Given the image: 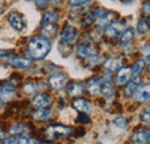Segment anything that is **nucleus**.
I'll return each mask as SVG.
<instances>
[{
	"label": "nucleus",
	"mask_w": 150,
	"mask_h": 144,
	"mask_svg": "<svg viewBox=\"0 0 150 144\" xmlns=\"http://www.w3.org/2000/svg\"><path fill=\"white\" fill-rule=\"evenodd\" d=\"M27 144H38L37 142H36V141H34V140H29V141H28V143Z\"/></svg>",
	"instance_id": "nucleus-34"
},
{
	"label": "nucleus",
	"mask_w": 150,
	"mask_h": 144,
	"mask_svg": "<svg viewBox=\"0 0 150 144\" xmlns=\"http://www.w3.org/2000/svg\"><path fill=\"white\" fill-rule=\"evenodd\" d=\"M35 1H36L37 6H39V7H45L47 5V2H49V0H35Z\"/></svg>",
	"instance_id": "nucleus-31"
},
{
	"label": "nucleus",
	"mask_w": 150,
	"mask_h": 144,
	"mask_svg": "<svg viewBox=\"0 0 150 144\" xmlns=\"http://www.w3.org/2000/svg\"><path fill=\"white\" fill-rule=\"evenodd\" d=\"M142 68H143V61H137L135 65H134V67H133V73L134 74H139V73L142 71Z\"/></svg>",
	"instance_id": "nucleus-27"
},
{
	"label": "nucleus",
	"mask_w": 150,
	"mask_h": 144,
	"mask_svg": "<svg viewBox=\"0 0 150 144\" xmlns=\"http://www.w3.org/2000/svg\"><path fill=\"white\" fill-rule=\"evenodd\" d=\"M119 67H120V61L119 60H115V59H109L104 64V68L108 72H115Z\"/></svg>",
	"instance_id": "nucleus-20"
},
{
	"label": "nucleus",
	"mask_w": 150,
	"mask_h": 144,
	"mask_svg": "<svg viewBox=\"0 0 150 144\" xmlns=\"http://www.w3.org/2000/svg\"><path fill=\"white\" fill-rule=\"evenodd\" d=\"M139 87H140V77H134L128 83V85H127L125 91H126L127 95H134L135 91L139 89Z\"/></svg>",
	"instance_id": "nucleus-19"
},
{
	"label": "nucleus",
	"mask_w": 150,
	"mask_h": 144,
	"mask_svg": "<svg viewBox=\"0 0 150 144\" xmlns=\"http://www.w3.org/2000/svg\"><path fill=\"white\" fill-rule=\"evenodd\" d=\"M27 131V127L23 126V125H15L11 128L9 133L12 135H20V134H23Z\"/></svg>",
	"instance_id": "nucleus-24"
},
{
	"label": "nucleus",
	"mask_w": 150,
	"mask_h": 144,
	"mask_svg": "<svg viewBox=\"0 0 150 144\" xmlns=\"http://www.w3.org/2000/svg\"><path fill=\"white\" fill-rule=\"evenodd\" d=\"M50 103H51V99L46 95H38V96H36L34 98V100H33L34 106H36L38 108L46 107L47 105H50Z\"/></svg>",
	"instance_id": "nucleus-14"
},
{
	"label": "nucleus",
	"mask_w": 150,
	"mask_h": 144,
	"mask_svg": "<svg viewBox=\"0 0 150 144\" xmlns=\"http://www.w3.org/2000/svg\"><path fill=\"white\" fill-rule=\"evenodd\" d=\"M114 126L117 127L118 129H120V130H125L126 127H127V120L125 118H122V116L117 118L114 120Z\"/></svg>",
	"instance_id": "nucleus-25"
},
{
	"label": "nucleus",
	"mask_w": 150,
	"mask_h": 144,
	"mask_svg": "<svg viewBox=\"0 0 150 144\" xmlns=\"http://www.w3.org/2000/svg\"><path fill=\"white\" fill-rule=\"evenodd\" d=\"M148 111H149V112H150V107H149V108H148Z\"/></svg>",
	"instance_id": "nucleus-37"
},
{
	"label": "nucleus",
	"mask_w": 150,
	"mask_h": 144,
	"mask_svg": "<svg viewBox=\"0 0 150 144\" xmlns=\"http://www.w3.org/2000/svg\"><path fill=\"white\" fill-rule=\"evenodd\" d=\"M122 28H124V25H122L121 23H119V22H113V23L109 24V25L106 27V29H105V35L108 37L114 38V37H117L120 34V31L122 30Z\"/></svg>",
	"instance_id": "nucleus-10"
},
{
	"label": "nucleus",
	"mask_w": 150,
	"mask_h": 144,
	"mask_svg": "<svg viewBox=\"0 0 150 144\" xmlns=\"http://www.w3.org/2000/svg\"><path fill=\"white\" fill-rule=\"evenodd\" d=\"M76 38H77V31L74 27L65 25V28L60 34V39L66 44H71V43H74Z\"/></svg>",
	"instance_id": "nucleus-5"
},
{
	"label": "nucleus",
	"mask_w": 150,
	"mask_h": 144,
	"mask_svg": "<svg viewBox=\"0 0 150 144\" xmlns=\"http://www.w3.org/2000/svg\"><path fill=\"white\" fill-rule=\"evenodd\" d=\"M143 8H144V12H146V13H150V1H148V2L144 5Z\"/></svg>",
	"instance_id": "nucleus-33"
},
{
	"label": "nucleus",
	"mask_w": 150,
	"mask_h": 144,
	"mask_svg": "<svg viewBox=\"0 0 150 144\" xmlns=\"http://www.w3.org/2000/svg\"><path fill=\"white\" fill-rule=\"evenodd\" d=\"M71 133H72V129L69 127L65 126H51L46 128V130H45V135L50 140L58 138V137H61V136H67Z\"/></svg>",
	"instance_id": "nucleus-2"
},
{
	"label": "nucleus",
	"mask_w": 150,
	"mask_h": 144,
	"mask_svg": "<svg viewBox=\"0 0 150 144\" xmlns=\"http://www.w3.org/2000/svg\"><path fill=\"white\" fill-rule=\"evenodd\" d=\"M149 31V23L146 21H140L137 23V32L139 34H146Z\"/></svg>",
	"instance_id": "nucleus-26"
},
{
	"label": "nucleus",
	"mask_w": 150,
	"mask_h": 144,
	"mask_svg": "<svg viewBox=\"0 0 150 144\" xmlns=\"http://www.w3.org/2000/svg\"><path fill=\"white\" fill-rule=\"evenodd\" d=\"M79 118L82 119V122H84V124H88V122H89V118H88L87 115H83V113H81V114L79 115Z\"/></svg>",
	"instance_id": "nucleus-32"
},
{
	"label": "nucleus",
	"mask_w": 150,
	"mask_h": 144,
	"mask_svg": "<svg viewBox=\"0 0 150 144\" xmlns=\"http://www.w3.org/2000/svg\"><path fill=\"white\" fill-rule=\"evenodd\" d=\"M134 98L137 102H144L150 98V83L140 87L134 93Z\"/></svg>",
	"instance_id": "nucleus-8"
},
{
	"label": "nucleus",
	"mask_w": 150,
	"mask_h": 144,
	"mask_svg": "<svg viewBox=\"0 0 150 144\" xmlns=\"http://www.w3.org/2000/svg\"><path fill=\"white\" fill-rule=\"evenodd\" d=\"M102 92L106 98H111L113 96V85L110 81V77L108 78V76L104 78V82L102 83Z\"/></svg>",
	"instance_id": "nucleus-17"
},
{
	"label": "nucleus",
	"mask_w": 150,
	"mask_h": 144,
	"mask_svg": "<svg viewBox=\"0 0 150 144\" xmlns=\"http://www.w3.org/2000/svg\"><path fill=\"white\" fill-rule=\"evenodd\" d=\"M58 21V14L56 12H47L44 14L43 20H42V25L44 24H56Z\"/></svg>",
	"instance_id": "nucleus-18"
},
{
	"label": "nucleus",
	"mask_w": 150,
	"mask_h": 144,
	"mask_svg": "<svg viewBox=\"0 0 150 144\" xmlns=\"http://www.w3.org/2000/svg\"><path fill=\"white\" fill-rule=\"evenodd\" d=\"M30 138L27 136H22V137H14V138H9L7 141H5L2 144H27Z\"/></svg>",
	"instance_id": "nucleus-23"
},
{
	"label": "nucleus",
	"mask_w": 150,
	"mask_h": 144,
	"mask_svg": "<svg viewBox=\"0 0 150 144\" xmlns=\"http://www.w3.org/2000/svg\"><path fill=\"white\" fill-rule=\"evenodd\" d=\"M16 97V92L14 91V85L11 83H6L0 87V105L14 99Z\"/></svg>",
	"instance_id": "nucleus-3"
},
{
	"label": "nucleus",
	"mask_w": 150,
	"mask_h": 144,
	"mask_svg": "<svg viewBox=\"0 0 150 144\" xmlns=\"http://www.w3.org/2000/svg\"><path fill=\"white\" fill-rule=\"evenodd\" d=\"M2 137H4V133H2L1 130H0V141L2 140Z\"/></svg>",
	"instance_id": "nucleus-35"
},
{
	"label": "nucleus",
	"mask_w": 150,
	"mask_h": 144,
	"mask_svg": "<svg viewBox=\"0 0 150 144\" xmlns=\"http://www.w3.org/2000/svg\"><path fill=\"white\" fill-rule=\"evenodd\" d=\"M134 34H135V30H134L133 28L126 29V30L122 32L121 37H120V45H121V46L128 45L132 40H133V38H134Z\"/></svg>",
	"instance_id": "nucleus-15"
},
{
	"label": "nucleus",
	"mask_w": 150,
	"mask_h": 144,
	"mask_svg": "<svg viewBox=\"0 0 150 144\" xmlns=\"http://www.w3.org/2000/svg\"><path fill=\"white\" fill-rule=\"evenodd\" d=\"M120 1H122V2H131L132 0H120Z\"/></svg>",
	"instance_id": "nucleus-36"
},
{
	"label": "nucleus",
	"mask_w": 150,
	"mask_h": 144,
	"mask_svg": "<svg viewBox=\"0 0 150 144\" xmlns=\"http://www.w3.org/2000/svg\"><path fill=\"white\" fill-rule=\"evenodd\" d=\"M51 115V111L50 109H44V108H39L34 113V116L38 120H46L49 119Z\"/></svg>",
	"instance_id": "nucleus-22"
},
{
	"label": "nucleus",
	"mask_w": 150,
	"mask_h": 144,
	"mask_svg": "<svg viewBox=\"0 0 150 144\" xmlns=\"http://www.w3.org/2000/svg\"><path fill=\"white\" fill-rule=\"evenodd\" d=\"M142 53L144 55V59H146L147 61H150V46L144 45V46L142 47Z\"/></svg>",
	"instance_id": "nucleus-28"
},
{
	"label": "nucleus",
	"mask_w": 150,
	"mask_h": 144,
	"mask_svg": "<svg viewBox=\"0 0 150 144\" xmlns=\"http://www.w3.org/2000/svg\"><path fill=\"white\" fill-rule=\"evenodd\" d=\"M132 141L136 144H146L150 142V133L147 130H139L132 135Z\"/></svg>",
	"instance_id": "nucleus-9"
},
{
	"label": "nucleus",
	"mask_w": 150,
	"mask_h": 144,
	"mask_svg": "<svg viewBox=\"0 0 150 144\" xmlns=\"http://www.w3.org/2000/svg\"><path fill=\"white\" fill-rule=\"evenodd\" d=\"M132 74H133V71L131 68H127V67L121 68L117 75V83L118 84H125L132 77Z\"/></svg>",
	"instance_id": "nucleus-12"
},
{
	"label": "nucleus",
	"mask_w": 150,
	"mask_h": 144,
	"mask_svg": "<svg viewBox=\"0 0 150 144\" xmlns=\"http://www.w3.org/2000/svg\"><path fill=\"white\" fill-rule=\"evenodd\" d=\"M24 91H25L27 93H29V95H30V93H34V92L36 91V87H35L34 84H28V85L24 88Z\"/></svg>",
	"instance_id": "nucleus-30"
},
{
	"label": "nucleus",
	"mask_w": 150,
	"mask_h": 144,
	"mask_svg": "<svg viewBox=\"0 0 150 144\" xmlns=\"http://www.w3.org/2000/svg\"><path fill=\"white\" fill-rule=\"evenodd\" d=\"M77 54L89 61H97V52L90 44H81L77 47Z\"/></svg>",
	"instance_id": "nucleus-4"
},
{
	"label": "nucleus",
	"mask_w": 150,
	"mask_h": 144,
	"mask_svg": "<svg viewBox=\"0 0 150 144\" xmlns=\"http://www.w3.org/2000/svg\"><path fill=\"white\" fill-rule=\"evenodd\" d=\"M11 65L18 69H25L28 67H30L31 65V60L28 58H22V56H18L15 59H13L11 61Z\"/></svg>",
	"instance_id": "nucleus-11"
},
{
	"label": "nucleus",
	"mask_w": 150,
	"mask_h": 144,
	"mask_svg": "<svg viewBox=\"0 0 150 144\" xmlns=\"http://www.w3.org/2000/svg\"><path fill=\"white\" fill-rule=\"evenodd\" d=\"M87 89L91 95H98L102 90V82L98 78L94 77L87 83Z\"/></svg>",
	"instance_id": "nucleus-13"
},
{
	"label": "nucleus",
	"mask_w": 150,
	"mask_h": 144,
	"mask_svg": "<svg viewBox=\"0 0 150 144\" xmlns=\"http://www.w3.org/2000/svg\"><path fill=\"white\" fill-rule=\"evenodd\" d=\"M49 84L52 89L54 90H60L65 87L66 84V77L62 74H53L50 78H49Z\"/></svg>",
	"instance_id": "nucleus-7"
},
{
	"label": "nucleus",
	"mask_w": 150,
	"mask_h": 144,
	"mask_svg": "<svg viewBox=\"0 0 150 144\" xmlns=\"http://www.w3.org/2000/svg\"><path fill=\"white\" fill-rule=\"evenodd\" d=\"M8 21H9L11 27L16 31H22L25 28V23H24L23 16L18 12L11 13L9 16H8Z\"/></svg>",
	"instance_id": "nucleus-6"
},
{
	"label": "nucleus",
	"mask_w": 150,
	"mask_h": 144,
	"mask_svg": "<svg viewBox=\"0 0 150 144\" xmlns=\"http://www.w3.org/2000/svg\"><path fill=\"white\" fill-rule=\"evenodd\" d=\"M91 0H69V4L73 6H82V5H86Z\"/></svg>",
	"instance_id": "nucleus-29"
},
{
	"label": "nucleus",
	"mask_w": 150,
	"mask_h": 144,
	"mask_svg": "<svg viewBox=\"0 0 150 144\" xmlns=\"http://www.w3.org/2000/svg\"><path fill=\"white\" fill-rule=\"evenodd\" d=\"M73 107L81 113H87L90 111V104L86 99H75L73 102Z\"/></svg>",
	"instance_id": "nucleus-16"
},
{
	"label": "nucleus",
	"mask_w": 150,
	"mask_h": 144,
	"mask_svg": "<svg viewBox=\"0 0 150 144\" xmlns=\"http://www.w3.org/2000/svg\"><path fill=\"white\" fill-rule=\"evenodd\" d=\"M82 91H83V87L80 83H71L67 88V92L71 96H79L82 93Z\"/></svg>",
	"instance_id": "nucleus-21"
},
{
	"label": "nucleus",
	"mask_w": 150,
	"mask_h": 144,
	"mask_svg": "<svg viewBox=\"0 0 150 144\" xmlns=\"http://www.w3.org/2000/svg\"><path fill=\"white\" fill-rule=\"evenodd\" d=\"M51 50V43L47 37L44 36H36L34 37L28 45V55L31 56L33 59H43L45 58L47 53Z\"/></svg>",
	"instance_id": "nucleus-1"
}]
</instances>
